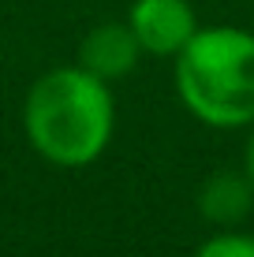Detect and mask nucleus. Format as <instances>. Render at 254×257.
<instances>
[{
	"instance_id": "f03ea898",
	"label": "nucleus",
	"mask_w": 254,
	"mask_h": 257,
	"mask_svg": "<svg viewBox=\"0 0 254 257\" xmlns=\"http://www.w3.org/2000/svg\"><path fill=\"white\" fill-rule=\"evenodd\" d=\"M176 86L191 112L209 127L254 119V34L206 26L176 56Z\"/></svg>"
},
{
	"instance_id": "20e7f679",
	"label": "nucleus",
	"mask_w": 254,
	"mask_h": 257,
	"mask_svg": "<svg viewBox=\"0 0 254 257\" xmlns=\"http://www.w3.org/2000/svg\"><path fill=\"white\" fill-rule=\"evenodd\" d=\"M138 52H142V45L135 41L127 23H101L78 45V67L90 71L101 82H112V78H124L135 71Z\"/></svg>"
},
{
	"instance_id": "f257e3e1",
	"label": "nucleus",
	"mask_w": 254,
	"mask_h": 257,
	"mask_svg": "<svg viewBox=\"0 0 254 257\" xmlns=\"http://www.w3.org/2000/svg\"><path fill=\"white\" fill-rule=\"evenodd\" d=\"M112 116L109 82L94 78L78 64L41 75L23 104V127L34 149L60 168L98 161L112 138Z\"/></svg>"
},
{
	"instance_id": "423d86ee",
	"label": "nucleus",
	"mask_w": 254,
	"mask_h": 257,
	"mask_svg": "<svg viewBox=\"0 0 254 257\" xmlns=\"http://www.w3.org/2000/svg\"><path fill=\"white\" fill-rule=\"evenodd\" d=\"M195 257H254V235H217L198 250Z\"/></svg>"
},
{
	"instance_id": "0eeeda50",
	"label": "nucleus",
	"mask_w": 254,
	"mask_h": 257,
	"mask_svg": "<svg viewBox=\"0 0 254 257\" xmlns=\"http://www.w3.org/2000/svg\"><path fill=\"white\" fill-rule=\"evenodd\" d=\"M247 175H250V183H254V135H250V146H247Z\"/></svg>"
},
{
	"instance_id": "7ed1b4c3",
	"label": "nucleus",
	"mask_w": 254,
	"mask_h": 257,
	"mask_svg": "<svg viewBox=\"0 0 254 257\" xmlns=\"http://www.w3.org/2000/svg\"><path fill=\"white\" fill-rule=\"evenodd\" d=\"M127 26L142 52L153 56H180V49L195 38L198 19L187 0H135Z\"/></svg>"
},
{
	"instance_id": "39448f33",
	"label": "nucleus",
	"mask_w": 254,
	"mask_h": 257,
	"mask_svg": "<svg viewBox=\"0 0 254 257\" xmlns=\"http://www.w3.org/2000/svg\"><path fill=\"white\" fill-rule=\"evenodd\" d=\"M250 201H254V183L250 175H239V172L209 175V183L198 194V205L213 224H239L250 212Z\"/></svg>"
}]
</instances>
